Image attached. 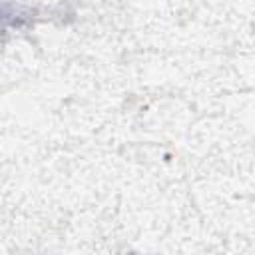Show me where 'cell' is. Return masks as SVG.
I'll return each mask as SVG.
<instances>
[{"label": "cell", "instance_id": "1", "mask_svg": "<svg viewBox=\"0 0 255 255\" xmlns=\"http://www.w3.org/2000/svg\"><path fill=\"white\" fill-rule=\"evenodd\" d=\"M28 14L30 12H26V10H22V8L6 2V0H0V32L4 28H8V26H20V24H24L26 18H28Z\"/></svg>", "mask_w": 255, "mask_h": 255}]
</instances>
